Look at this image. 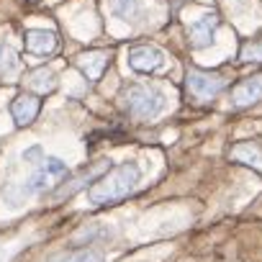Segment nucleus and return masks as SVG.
<instances>
[{"mask_svg": "<svg viewBox=\"0 0 262 262\" xmlns=\"http://www.w3.org/2000/svg\"><path fill=\"white\" fill-rule=\"evenodd\" d=\"M139 180H142V170L137 162H121V165L111 167L103 178H98L88 188V198L95 206L118 203L139 185Z\"/></svg>", "mask_w": 262, "mask_h": 262, "instance_id": "f257e3e1", "label": "nucleus"}, {"mask_svg": "<svg viewBox=\"0 0 262 262\" xmlns=\"http://www.w3.org/2000/svg\"><path fill=\"white\" fill-rule=\"evenodd\" d=\"M67 175H70L67 162H62L59 157H47V160H41V165L34 170V175H31L24 185H8V188L3 190V195H6L13 206H18V203H21L24 198H29V195L47 193V190L57 188Z\"/></svg>", "mask_w": 262, "mask_h": 262, "instance_id": "f03ea898", "label": "nucleus"}, {"mask_svg": "<svg viewBox=\"0 0 262 262\" xmlns=\"http://www.w3.org/2000/svg\"><path fill=\"white\" fill-rule=\"evenodd\" d=\"M121 100H123V108L128 111V116H134L139 121L157 118L167 103L165 93L160 88H152V85H128L123 90Z\"/></svg>", "mask_w": 262, "mask_h": 262, "instance_id": "7ed1b4c3", "label": "nucleus"}, {"mask_svg": "<svg viewBox=\"0 0 262 262\" xmlns=\"http://www.w3.org/2000/svg\"><path fill=\"white\" fill-rule=\"evenodd\" d=\"M111 167H113V162H111V160H100V162H95V165H90V167H82V172H80L72 183L62 185V188L54 193V201H62V198H70V195H75V193L85 190V188H88V185H93L98 178H103Z\"/></svg>", "mask_w": 262, "mask_h": 262, "instance_id": "20e7f679", "label": "nucleus"}, {"mask_svg": "<svg viewBox=\"0 0 262 262\" xmlns=\"http://www.w3.org/2000/svg\"><path fill=\"white\" fill-rule=\"evenodd\" d=\"M126 59H128V67L134 70V72L149 75V72H157L165 64V52L157 49V47L142 44V47H131L128 54H126Z\"/></svg>", "mask_w": 262, "mask_h": 262, "instance_id": "39448f33", "label": "nucleus"}, {"mask_svg": "<svg viewBox=\"0 0 262 262\" xmlns=\"http://www.w3.org/2000/svg\"><path fill=\"white\" fill-rule=\"evenodd\" d=\"M188 88H190V93H193L195 98L208 100V98L219 95V93L226 88V80H224L221 75H216V72L190 70V72H188Z\"/></svg>", "mask_w": 262, "mask_h": 262, "instance_id": "423d86ee", "label": "nucleus"}, {"mask_svg": "<svg viewBox=\"0 0 262 262\" xmlns=\"http://www.w3.org/2000/svg\"><path fill=\"white\" fill-rule=\"evenodd\" d=\"M216 29H219V16L216 13H206L201 18H195L188 29V36H190V47L193 49H203L213 41L216 36Z\"/></svg>", "mask_w": 262, "mask_h": 262, "instance_id": "0eeeda50", "label": "nucleus"}, {"mask_svg": "<svg viewBox=\"0 0 262 262\" xmlns=\"http://www.w3.org/2000/svg\"><path fill=\"white\" fill-rule=\"evenodd\" d=\"M24 44H26V52L36 54V57H47L57 49L59 39L54 31H47V29H29L24 34Z\"/></svg>", "mask_w": 262, "mask_h": 262, "instance_id": "6e6552de", "label": "nucleus"}, {"mask_svg": "<svg viewBox=\"0 0 262 262\" xmlns=\"http://www.w3.org/2000/svg\"><path fill=\"white\" fill-rule=\"evenodd\" d=\"M39 111H41V100L39 95H31V93H21L11 103V116L18 126H29L39 116Z\"/></svg>", "mask_w": 262, "mask_h": 262, "instance_id": "1a4fd4ad", "label": "nucleus"}, {"mask_svg": "<svg viewBox=\"0 0 262 262\" xmlns=\"http://www.w3.org/2000/svg\"><path fill=\"white\" fill-rule=\"evenodd\" d=\"M257 100H262V75L247 77L239 85H234V90H231V105L244 108V105H252Z\"/></svg>", "mask_w": 262, "mask_h": 262, "instance_id": "9d476101", "label": "nucleus"}, {"mask_svg": "<svg viewBox=\"0 0 262 262\" xmlns=\"http://www.w3.org/2000/svg\"><path fill=\"white\" fill-rule=\"evenodd\" d=\"M49 262H103V252H98V249H93V247L64 249V252L49 257Z\"/></svg>", "mask_w": 262, "mask_h": 262, "instance_id": "9b49d317", "label": "nucleus"}, {"mask_svg": "<svg viewBox=\"0 0 262 262\" xmlns=\"http://www.w3.org/2000/svg\"><path fill=\"white\" fill-rule=\"evenodd\" d=\"M77 67L82 70V75H88L90 80H98L103 75V70L108 67V59L103 52H90V54H82L77 59Z\"/></svg>", "mask_w": 262, "mask_h": 262, "instance_id": "f8f14e48", "label": "nucleus"}, {"mask_svg": "<svg viewBox=\"0 0 262 262\" xmlns=\"http://www.w3.org/2000/svg\"><path fill=\"white\" fill-rule=\"evenodd\" d=\"M18 72H21V59H18V54H16L8 44H0V77L11 80V77H16Z\"/></svg>", "mask_w": 262, "mask_h": 262, "instance_id": "ddd939ff", "label": "nucleus"}, {"mask_svg": "<svg viewBox=\"0 0 262 262\" xmlns=\"http://www.w3.org/2000/svg\"><path fill=\"white\" fill-rule=\"evenodd\" d=\"M111 13L121 21H134L142 13V0H111Z\"/></svg>", "mask_w": 262, "mask_h": 262, "instance_id": "4468645a", "label": "nucleus"}, {"mask_svg": "<svg viewBox=\"0 0 262 262\" xmlns=\"http://www.w3.org/2000/svg\"><path fill=\"white\" fill-rule=\"evenodd\" d=\"M229 155H231L234 162H242V165H249V167L262 170V152L257 147H252V144H236Z\"/></svg>", "mask_w": 262, "mask_h": 262, "instance_id": "2eb2a0df", "label": "nucleus"}, {"mask_svg": "<svg viewBox=\"0 0 262 262\" xmlns=\"http://www.w3.org/2000/svg\"><path fill=\"white\" fill-rule=\"evenodd\" d=\"M31 88H36L39 93H49V90H54V88H57V77H54V72H49V70H36V72L31 75Z\"/></svg>", "mask_w": 262, "mask_h": 262, "instance_id": "dca6fc26", "label": "nucleus"}, {"mask_svg": "<svg viewBox=\"0 0 262 262\" xmlns=\"http://www.w3.org/2000/svg\"><path fill=\"white\" fill-rule=\"evenodd\" d=\"M242 59H247V62H262V41L244 47V52H242Z\"/></svg>", "mask_w": 262, "mask_h": 262, "instance_id": "f3484780", "label": "nucleus"}]
</instances>
